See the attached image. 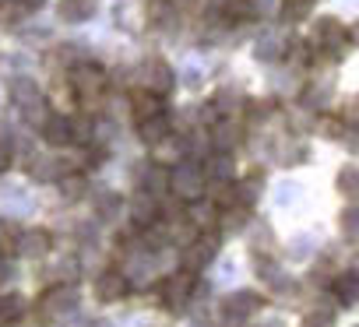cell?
I'll return each instance as SVG.
<instances>
[{
	"mask_svg": "<svg viewBox=\"0 0 359 327\" xmlns=\"http://www.w3.org/2000/svg\"><path fill=\"white\" fill-rule=\"evenodd\" d=\"M71 88H74L78 102L95 106L106 95V71L99 64H78V67H71Z\"/></svg>",
	"mask_w": 359,
	"mask_h": 327,
	"instance_id": "1",
	"label": "cell"
},
{
	"mask_svg": "<svg viewBox=\"0 0 359 327\" xmlns=\"http://www.w3.org/2000/svg\"><path fill=\"white\" fill-rule=\"evenodd\" d=\"M169 194H176L180 201H187V204H198L208 194V180H205L201 169H191L187 162H180V166L169 173Z\"/></svg>",
	"mask_w": 359,
	"mask_h": 327,
	"instance_id": "2",
	"label": "cell"
},
{
	"mask_svg": "<svg viewBox=\"0 0 359 327\" xmlns=\"http://www.w3.org/2000/svg\"><path fill=\"white\" fill-rule=\"evenodd\" d=\"M191 292H194V274L191 271H176L169 278H162L158 285V302L165 309H184L191 302Z\"/></svg>",
	"mask_w": 359,
	"mask_h": 327,
	"instance_id": "3",
	"label": "cell"
},
{
	"mask_svg": "<svg viewBox=\"0 0 359 327\" xmlns=\"http://www.w3.org/2000/svg\"><path fill=\"white\" fill-rule=\"evenodd\" d=\"M348 29L338 22V18H317L313 22V32H310V46L331 53V46H348Z\"/></svg>",
	"mask_w": 359,
	"mask_h": 327,
	"instance_id": "4",
	"label": "cell"
},
{
	"mask_svg": "<svg viewBox=\"0 0 359 327\" xmlns=\"http://www.w3.org/2000/svg\"><path fill=\"white\" fill-rule=\"evenodd\" d=\"M215 250H219V236H215V232H201V236L184 250V271L198 274L201 267H208V264H212Z\"/></svg>",
	"mask_w": 359,
	"mask_h": 327,
	"instance_id": "5",
	"label": "cell"
},
{
	"mask_svg": "<svg viewBox=\"0 0 359 327\" xmlns=\"http://www.w3.org/2000/svg\"><path fill=\"white\" fill-rule=\"evenodd\" d=\"M74 299H78L74 285H67V281H57V285H50V288L43 292V299H39V313H43V316L67 313V309L74 306Z\"/></svg>",
	"mask_w": 359,
	"mask_h": 327,
	"instance_id": "6",
	"label": "cell"
},
{
	"mask_svg": "<svg viewBox=\"0 0 359 327\" xmlns=\"http://www.w3.org/2000/svg\"><path fill=\"white\" fill-rule=\"evenodd\" d=\"M130 116H134V123H144V120L165 116V109H162V95H155V92H148V88H134V92H130Z\"/></svg>",
	"mask_w": 359,
	"mask_h": 327,
	"instance_id": "7",
	"label": "cell"
},
{
	"mask_svg": "<svg viewBox=\"0 0 359 327\" xmlns=\"http://www.w3.org/2000/svg\"><path fill=\"white\" fill-rule=\"evenodd\" d=\"M53 246V236L46 229H25L15 236V253L18 257H46Z\"/></svg>",
	"mask_w": 359,
	"mask_h": 327,
	"instance_id": "8",
	"label": "cell"
},
{
	"mask_svg": "<svg viewBox=\"0 0 359 327\" xmlns=\"http://www.w3.org/2000/svg\"><path fill=\"white\" fill-rule=\"evenodd\" d=\"M141 88H148V92H155V95H165L169 88H172V67L165 64V60H158V57H151L148 64H144V71H141Z\"/></svg>",
	"mask_w": 359,
	"mask_h": 327,
	"instance_id": "9",
	"label": "cell"
},
{
	"mask_svg": "<svg viewBox=\"0 0 359 327\" xmlns=\"http://www.w3.org/2000/svg\"><path fill=\"white\" fill-rule=\"evenodd\" d=\"M127 288H130V281H127L120 271H102V274L95 278V299H99V302H116V299L127 295Z\"/></svg>",
	"mask_w": 359,
	"mask_h": 327,
	"instance_id": "10",
	"label": "cell"
},
{
	"mask_svg": "<svg viewBox=\"0 0 359 327\" xmlns=\"http://www.w3.org/2000/svg\"><path fill=\"white\" fill-rule=\"evenodd\" d=\"M208 204L219 208V211H233L236 204H243V201H240V183H233V180L212 183V187H208Z\"/></svg>",
	"mask_w": 359,
	"mask_h": 327,
	"instance_id": "11",
	"label": "cell"
},
{
	"mask_svg": "<svg viewBox=\"0 0 359 327\" xmlns=\"http://www.w3.org/2000/svg\"><path fill=\"white\" fill-rule=\"evenodd\" d=\"M43 141L46 144H53V148H64V144H71V116H64V113H53L46 123H43Z\"/></svg>",
	"mask_w": 359,
	"mask_h": 327,
	"instance_id": "12",
	"label": "cell"
},
{
	"mask_svg": "<svg viewBox=\"0 0 359 327\" xmlns=\"http://www.w3.org/2000/svg\"><path fill=\"white\" fill-rule=\"evenodd\" d=\"M137 134H141V141H144V144L158 148L165 137H172L169 116H155V120H144V123H137Z\"/></svg>",
	"mask_w": 359,
	"mask_h": 327,
	"instance_id": "13",
	"label": "cell"
},
{
	"mask_svg": "<svg viewBox=\"0 0 359 327\" xmlns=\"http://www.w3.org/2000/svg\"><path fill=\"white\" fill-rule=\"evenodd\" d=\"M331 292H334L338 302H355V299H359V274H355V271H341V274H334Z\"/></svg>",
	"mask_w": 359,
	"mask_h": 327,
	"instance_id": "14",
	"label": "cell"
},
{
	"mask_svg": "<svg viewBox=\"0 0 359 327\" xmlns=\"http://www.w3.org/2000/svg\"><path fill=\"white\" fill-rule=\"evenodd\" d=\"M22 313H29V306H25V295H18V292H8V295H0V327H11Z\"/></svg>",
	"mask_w": 359,
	"mask_h": 327,
	"instance_id": "15",
	"label": "cell"
},
{
	"mask_svg": "<svg viewBox=\"0 0 359 327\" xmlns=\"http://www.w3.org/2000/svg\"><path fill=\"white\" fill-rule=\"evenodd\" d=\"M155 162H162V166H180L184 162V144H180V137L172 134V137H165L158 148H155Z\"/></svg>",
	"mask_w": 359,
	"mask_h": 327,
	"instance_id": "16",
	"label": "cell"
},
{
	"mask_svg": "<svg viewBox=\"0 0 359 327\" xmlns=\"http://www.w3.org/2000/svg\"><path fill=\"white\" fill-rule=\"evenodd\" d=\"M334 187H338V194H345V197H352V201L359 197V166H355V162L341 166V173H338Z\"/></svg>",
	"mask_w": 359,
	"mask_h": 327,
	"instance_id": "17",
	"label": "cell"
},
{
	"mask_svg": "<svg viewBox=\"0 0 359 327\" xmlns=\"http://www.w3.org/2000/svg\"><path fill=\"white\" fill-rule=\"evenodd\" d=\"M11 99L22 102V106H32V102H39V85H36L32 78H18V81L11 85Z\"/></svg>",
	"mask_w": 359,
	"mask_h": 327,
	"instance_id": "18",
	"label": "cell"
},
{
	"mask_svg": "<svg viewBox=\"0 0 359 327\" xmlns=\"http://www.w3.org/2000/svg\"><path fill=\"white\" fill-rule=\"evenodd\" d=\"M212 134H215V144H219V148H233V144L240 141V137H236V134H240V123H236V120H219V123L212 127Z\"/></svg>",
	"mask_w": 359,
	"mask_h": 327,
	"instance_id": "19",
	"label": "cell"
},
{
	"mask_svg": "<svg viewBox=\"0 0 359 327\" xmlns=\"http://www.w3.org/2000/svg\"><path fill=\"white\" fill-rule=\"evenodd\" d=\"M261 306V295H254V292H236L233 299H229V313L233 316H247V313H254Z\"/></svg>",
	"mask_w": 359,
	"mask_h": 327,
	"instance_id": "20",
	"label": "cell"
},
{
	"mask_svg": "<svg viewBox=\"0 0 359 327\" xmlns=\"http://www.w3.org/2000/svg\"><path fill=\"white\" fill-rule=\"evenodd\" d=\"M57 183H60V194H64V197H81V194L88 190V183H85V176H81L78 169H74V173H64Z\"/></svg>",
	"mask_w": 359,
	"mask_h": 327,
	"instance_id": "21",
	"label": "cell"
},
{
	"mask_svg": "<svg viewBox=\"0 0 359 327\" xmlns=\"http://www.w3.org/2000/svg\"><path fill=\"white\" fill-rule=\"evenodd\" d=\"M310 8H313V0H285V4H282V18L285 22H303L310 15Z\"/></svg>",
	"mask_w": 359,
	"mask_h": 327,
	"instance_id": "22",
	"label": "cell"
},
{
	"mask_svg": "<svg viewBox=\"0 0 359 327\" xmlns=\"http://www.w3.org/2000/svg\"><path fill=\"white\" fill-rule=\"evenodd\" d=\"M71 141L74 144H92V120L88 116H71Z\"/></svg>",
	"mask_w": 359,
	"mask_h": 327,
	"instance_id": "23",
	"label": "cell"
},
{
	"mask_svg": "<svg viewBox=\"0 0 359 327\" xmlns=\"http://www.w3.org/2000/svg\"><path fill=\"white\" fill-rule=\"evenodd\" d=\"M60 15L64 18H88L92 15V0H64Z\"/></svg>",
	"mask_w": 359,
	"mask_h": 327,
	"instance_id": "24",
	"label": "cell"
},
{
	"mask_svg": "<svg viewBox=\"0 0 359 327\" xmlns=\"http://www.w3.org/2000/svg\"><path fill=\"white\" fill-rule=\"evenodd\" d=\"M341 232H345V236H355V232H359V204H348V208L341 211Z\"/></svg>",
	"mask_w": 359,
	"mask_h": 327,
	"instance_id": "25",
	"label": "cell"
},
{
	"mask_svg": "<svg viewBox=\"0 0 359 327\" xmlns=\"http://www.w3.org/2000/svg\"><path fill=\"white\" fill-rule=\"evenodd\" d=\"M320 134H324V137H331V141H338V137L345 134V120H341V116H334V120H327V116H324V120H320Z\"/></svg>",
	"mask_w": 359,
	"mask_h": 327,
	"instance_id": "26",
	"label": "cell"
},
{
	"mask_svg": "<svg viewBox=\"0 0 359 327\" xmlns=\"http://www.w3.org/2000/svg\"><path fill=\"white\" fill-rule=\"evenodd\" d=\"M11 327H43V313H32V309H29V313H22Z\"/></svg>",
	"mask_w": 359,
	"mask_h": 327,
	"instance_id": "27",
	"label": "cell"
},
{
	"mask_svg": "<svg viewBox=\"0 0 359 327\" xmlns=\"http://www.w3.org/2000/svg\"><path fill=\"white\" fill-rule=\"evenodd\" d=\"M341 120H345V127H348V123H359V99H352V102L345 106V113H341Z\"/></svg>",
	"mask_w": 359,
	"mask_h": 327,
	"instance_id": "28",
	"label": "cell"
},
{
	"mask_svg": "<svg viewBox=\"0 0 359 327\" xmlns=\"http://www.w3.org/2000/svg\"><path fill=\"white\" fill-rule=\"evenodd\" d=\"M8 166H11V141L0 137V173H4Z\"/></svg>",
	"mask_w": 359,
	"mask_h": 327,
	"instance_id": "29",
	"label": "cell"
},
{
	"mask_svg": "<svg viewBox=\"0 0 359 327\" xmlns=\"http://www.w3.org/2000/svg\"><path fill=\"white\" fill-rule=\"evenodd\" d=\"M348 39H352V43H359V22H355V29H348Z\"/></svg>",
	"mask_w": 359,
	"mask_h": 327,
	"instance_id": "30",
	"label": "cell"
}]
</instances>
